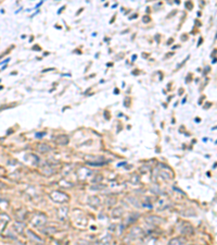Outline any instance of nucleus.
<instances>
[{
    "mask_svg": "<svg viewBox=\"0 0 217 245\" xmlns=\"http://www.w3.org/2000/svg\"><path fill=\"white\" fill-rule=\"evenodd\" d=\"M50 197H51V199L54 203H59V204L65 203V202L68 200V196H67L66 194L62 193L60 191H53L50 194Z\"/></svg>",
    "mask_w": 217,
    "mask_h": 245,
    "instance_id": "f257e3e1",
    "label": "nucleus"
},
{
    "mask_svg": "<svg viewBox=\"0 0 217 245\" xmlns=\"http://www.w3.org/2000/svg\"><path fill=\"white\" fill-rule=\"evenodd\" d=\"M31 223L34 224V225H36V227H42L44 224L47 222V218L45 215L42 214H35L33 217H31Z\"/></svg>",
    "mask_w": 217,
    "mask_h": 245,
    "instance_id": "f03ea898",
    "label": "nucleus"
},
{
    "mask_svg": "<svg viewBox=\"0 0 217 245\" xmlns=\"http://www.w3.org/2000/svg\"><path fill=\"white\" fill-rule=\"evenodd\" d=\"M56 143L58 145H67L68 144V136L65 134H61L56 137Z\"/></svg>",
    "mask_w": 217,
    "mask_h": 245,
    "instance_id": "7ed1b4c3",
    "label": "nucleus"
},
{
    "mask_svg": "<svg viewBox=\"0 0 217 245\" xmlns=\"http://www.w3.org/2000/svg\"><path fill=\"white\" fill-rule=\"evenodd\" d=\"M88 203H89L90 206H92L94 208H98L99 206L101 205V200H100V198L98 196H90L88 198Z\"/></svg>",
    "mask_w": 217,
    "mask_h": 245,
    "instance_id": "20e7f679",
    "label": "nucleus"
},
{
    "mask_svg": "<svg viewBox=\"0 0 217 245\" xmlns=\"http://www.w3.org/2000/svg\"><path fill=\"white\" fill-rule=\"evenodd\" d=\"M145 221H147L148 223L153 224V225H157V224H160L161 222H162L161 218L160 217H157V216H149V217H147Z\"/></svg>",
    "mask_w": 217,
    "mask_h": 245,
    "instance_id": "39448f33",
    "label": "nucleus"
},
{
    "mask_svg": "<svg viewBox=\"0 0 217 245\" xmlns=\"http://www.w3.org/2000/svg\"><path fill=\"white\" fill-rule=\"evenodd\" d=\"M180 232L185 235H191L193 233V228L189 223H185L184 228H180Z\"/></svg>",
    "mask_w": 217,
    "mask_h": 245,
    "instance_id": "423d86ee",
    "label": "nucleus"
},
{
    "mask_svg": "<svg viewBox=\"0 0 217 245\" xmlns=\"http://www.w3.org/2000/svg\"><path fill=\"white\" fill-rule=\"evenodd\" d=\"M58 216L61 220H65L67 217V208L66 207H61L58 210Z\"/></svg>",
    "mask_w": 217,
    "mask_h": 245,
    "instance_id": "0eeeda50",
    "label": "nucleus"
},
{
    "mask_svg": "<svg viewBox=\"0 0 217 245\" xmlns=\"http://www.w3.org/2000/svg\"><path fill=\"white\" fill-rule=\"evenodd\" d=\"M123 214H124V210H123L122 207H117L114 210H112V217L113 218H121L123 216Z\"/></svg>",
    "mask_w": 217,
    "mask_h": 245,
    "instance_id": "6e6552de",
    "label": "nucleus"
},
{
    "mask_svg": "<svg viewBox=\"0 0 217 245\" xmlns=\"http://www.w3.org/2000/svg\"><path fill=\"white\" fill-rule=\"evenodd\" d=\"M142 230L140 229L139 227H136V228H134V229L130 231V236H133V235H135L134 238H140V236H142Z\"/></svg>",
    "mask_w": 217,
    "mask_h": 245,
    "instance_id": "1a4fd4ad",
    "label": "nucleus"
},
{
    "mask_svg": "<svg viewBox=\"0 0 217 245\" xmlns=\"http://www.w3.org/2000/svg\"><path fill=\"white\" fill-rule=\"evenodd\" d=\"M167 245H184V240L180 238H174L168 242Z\"/></svg>",
    "mask_w": 217,
    "mask_h": 245,
    "instance_id": "9d476101",
    "label": "nucleus"
},
{
    "mask_svg": "<svg viewBox=\"0 0 217 245\" xmlns=\"http://www.w3.org/2000/svg\"><path fill=\"white\" fill-rule=\"evenodd\" d=\"M38 151L40 153H47V151H51V147L49 146L48 144H39L38 145Z\"/></svg>",
    "mask_w": 217,
    "mask_h": 245,
    "instance_id": "9b49d317",
    "label": "nucleus"
},
{
    "mask_svg": "<svg viewBox=\"0 0 217 245\" xmlns=\"http://www.w3.org/2000/svg\"><path fill=\"white\" fill-rule=\"evenodd\" d=\"M24 228H25V225L22 223V222H17V221H16L15 223H14V230H15L16 232H19L20 234H22V233H23V230H24Z\"/></svg>",
    "mask_w": 217,
    "mask_h": 245,
    "instance_id": "f8f14e48",
    "label": "nucleus"
},
{
    "mask_svg": "<svg viewBox=\"0 0 217 245\" xmlns=\"http://www.w3.org/2000/svg\"><path fill=\"white\" fill-rule=\"evenodd\" d=\"M111 242V235H105L100 240V244L101 245H108Z\"/></svg>",
    "mask_w": 217,
    "mask_h": 245,
    "instance_id": "ddd939ff",
    "label": "nucleus"
},
{
    "mask_svg": "<svg viewBox=\"0 0 217 245\" xmlns=\"http://www.w3.org/2000/svg\"><path fill=\"white\" fill-rule=\"evenodd\" d=\"M139 181H140L139 175H137V174H133L131 178H130V182L133 183V184H138Z\"/></svg>",
    "mask_w": 217,
    "mask_h": 245,
    "instance_id": "4468645a",
    "label": "nucleus"
},
{
    "mask_svg": "<svg viewBox=\"0 0 217 245\" xmlns=\"http://www.w3.org/2000/svg\"><path fill=\"white\" fill-rule=\"evenodd\" d=\"M115 200H116V198L115 197H112V198H110V199H108V206L114 205V204H115Z\"/></svg>",
    "mask_w": 217,
    "mask_h": 245,
    "instance_id": "2eb2a0df",
    "label": "nucleus"
},
{
    "mask_svg": "<svg viewBox=\"0 0 217 245\" xmlns=\"http://www.w3.org/2000/svg\"><path fill=\"white\" fill-rule=\"evenodd\" d=\"M76 245H88V242L87 241H85V240H79Z\"/></svg>",
    "mask_w": 217,
    "mask_h": 245,
    "instance_id": "dca6fc26",
    "label": "nucleus"
},
{
    "mask_svg": "<svg viewBox=\"0 0 217 245\" xmlns=\"http://www.w3.org/2000/svg\"><path fill=\"white\" fill-rule=\"evenodd\" d=\"M27 233H28V234H29V235H31V236H33V239H36L37 241H42V240H40V239H39V238H37V235H35V234H34V233H33V232H31V231H28Z\"/></svg>",
    "mask_w": 217,
    "mask_h": 245,
    "instance_id": "f3484780",
    "label": "nucleus"
},
{
    "mask_svg": "<svg viewBox=\"0 0 217 245\" xmlns=\"http://www.w3.org/2000/svg\"><path fill=\"white\" fill-rule=\"evenodd\" d=\"M101 180H102V177H101V175H98V177L93 180V182H98V181H101Z\"/></svg>",
    "mask_w": 217,
    "mask_h": 245,
    "instance_id": "a211bd4d",
    "label": "nucleus"
},
{
    "mask_svg": "<svg viewBox=\"0 0 217 245\" xmlns=\"http://www.w3.org/2000/svg\"><path fill=\"white\" fill-rule=\"evenodd\" d=\"M104 188L103 185H97V186H91V190H96V188Z\"/></svg>",
    "mask_w": 217,
    "mask_h": 245,
    "instance_id": "6ab92c4d",
    "label": "nucleus"
},
{
    "mask_svg": "<svg viewBox=\"0 0 217 245\" xmlns=\"http://www.w3.org/2000/svg\"><path fill=\"white\" fill-rule=\"evenodd\" d=\"M145 22H149L150 21V18L149 16H145V20H143Z\"/></svg>",
    "mask_w": 217,
    "mask_h": 245,
    "instance_id": "aec40b11",
    "label": "nucleus"
},
{
    "mask_svg": "<svg viewBox=\"0 0 217 245\" xmlns=\"http://www.w3.org/2000/svg\"><path fill=\"white\" fill-rule=\"evenodd\" d=\"M93 245H99V244H98V243H94V244H93Z\"/></svg>",
    "mask_w": 217,
    "mask_h": 245,
    "instance_id": "412c9836",
    "label": "nucleus"
},
{
    "mask_svg": "<svg viewBox=\"0 0 217 245\" xmlns=\"http://www.w3.org/2000/svg\"><path fill=\"white\" fill-rule=\"evenodd\" d=\"M191 245H194V244H191Z\"/></svg>",
    "mask_w": 217,
    "mask_h": 245,
    "instance_id": "4be33fe9",
    "label": "nucleus"
}]
</instances>
